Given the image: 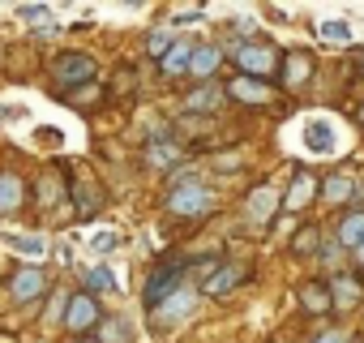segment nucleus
<instances>
[{
    "label": "nucleus",
    "mask_w": 364,
    "mask_h": 343,
    "mask_svg": "<svg viewBox=\"0 0 364 343\" xmlns=\"http://www.w3.org/2000/svg\"><path fill=\"white\" fill-rule=\"evenodd\" d=\"M69 330H90L95 322H99V300L90 296V292H77V296H69V309H65V317H60Z\"/></svg>",
    "instance_id": "obj_5"
},
{
    "label": "nucleus",
    "mask_w": 364,
    "mask_h": 343,
    "mask_svg": "<svg viewBox=\"0 0 364 343\" xmlns=\"http://www.w3.org/2000/svg\"><path fill=\"white\" fill-rule=\"evenodd\" d=\"M360 69H364V60H360Z\"/></svg>",
    "instance_id": "obj_34"
},
{
    "label": "nucleus",
    "mask_w": 364,
    "mask_h": 343,
    "mask_svg": "<svg viewBox=\"0 0 364 343\" xmlns=\"http://www.w3.org/2000/svg\"><path fill=\"white\" fill-rule=\"evenodd\" d=\"M82 283H86L90 292H112V287H116V275H112L107 266H90V270H82Z\"/></svg>",
    "instance_id": "obj_19"
},
{
    "label": "nucleus",
    "mask_w": 364,
    "mask_h": 343,
    "mask_svg": "<svg viewBox=\"0 0 364 343\" xmlns=\"http://www.w3.org/2000/svg\"><path fill=\"white\" fill-rule=\"evenodd\" d=\"M304 146L313 150V154H334V125L326 120V116H313L309 125H304Z\"/></svg>",
    "instance_id": "obj_6"
},
{
    "label": "nucleus",
    "mask_w": 364,
    "mask_h": 343,
    "mask_svg": "<svg viewBox=\"0 0 364 343\" xmlns=\"http://www.w3.org/2000/svg\"><path fill=\"white\" fill-rule=\"evenodd\" d=\"M355 253H360V262H364V241H360V245H355Z\"/></svg>",
    "instance_id": "obj_32"
},
{
    "label": "nucleus",
    "mask_w": 364,
    "mask_h": 343,
    "mask_svg": "<svg viewBox=\"0 0 364 343\" xmlns=\"http://www.w3.org/2000/svg\"><path fill=\"white\" fill-rule=\"evenodd\" d=\"M116 245H120V232H99V236L90 241V249H95V253H112Z\"/></svg>",
    "instance_id": "obj_27"
},
{
    "label": "nucleus",
    "mask_w": 364,
    "mask_h": 343,
    "mask_svg": "<svg viewBox=\"0 0 364 343\" xmlns=\"http://www.w3.org/2000/svg\"><path fill=\"white\" fill-rule=\"evenodd\" d=\"M232 56H236L240 78H253V82H257V78L279 73V52H274L270 43H236Z\"/></svg>",
    "instance_id": "obj_1"
},
{
    "label": "nucleus",
    "mask_w": 364,
    "mask_h": 343,
    "mask_svg": "<svg viewBox=\"0 0 364 343\" xmlns=\"http://www.w3.org/2000/svg\"><path fill=\"white\" fill-rule=\"evenodd\" d=\"M274 202H279V198H274V189H266V185H262V189H253V194H249V215H253L257 223H266V219L274 215Z\"/></svg>",
    "instance_id": "obj_15"
},
{
    "label": "nucleus",
    "mask_w": 364,
    "mask_h": 343,
    "mask_svg": "<svg viewBox=\"0 0 364 343\" xmlns=\"http://www.w3.org/2000/svg\"><path fill=\"white\" fill-rule=\"evenodd\" d=\"M317 343H347V339H343V334H334V330H330V334H321V339H317Z\"/></svg>",
    "instance_id": "obj_31"
},
{
    "label": "nucleus",
    "mask_w": 364,
    "mask_h": 343,
    "mask_svg": "<svg viewBox=\"0 0 364 343\" xmlns=\"http://www.w3.org/2000/svg\"><path fill=\"white\" fill-rule=\"evenodd\" d=\"M223 95H232V99H240V103H266V99H270V90H266L262 82H253V78H236Z\"/></svg>",
    "instance_id": "obj_12"
},
{
    "label": "nucleus",
    "mask_w": 364,
    "mask_h": 343,
    "mask_svg": "<svg viewBox=\"0 0 364 343\" xmlns=\"http://www.w3.org/2000/svg\"><path fill=\"white\" fill-rule=\"evenodd\" d=\"M180 279H185V262H176V258H171V262H163V266L146 279V292H141L146 309L154 313L167 296H176V292H180Z\"/></svg>",
    "instance_id": "obj_2"
},
{
    "label": "nucleus",
    "mask_w": 364,
    "mask_h": 343,
    "mask_svg": "<svg viewBox=\"0 0 364 343\" xmlns=\"http://www.w3.org/2000/svg\"><path fill=\"white\" fill-rule=\"evenodd\" d=\"M189 56H193L189 43H171V48L163 52V65H159V69H163L167 78H180V73H189Z\"/></svg>",
    "instance_id": "obj_11"
},
{
    "label": "nucleus",
    "mask_w": 364,
    "mask_h": 343,
    "mask_svg": "<svg viewBox=\"0 0 364 343\" xmlns=\"http://www.w3.org/2000/svg\"><path fill=\"white\" fill-rule=\"evenodd\" d=\"M167 48H171V31H154V35L146 39V52H150V56H163Z\"/></svg>",
    "instance_id": "obj_26"
},
{
    "label": "nucleus",
    "mask_w": 364,
    "mask_h": 343,
    "mask_svg": "<svg viewBox=\"0 0 364 343\" xmlns=\"http://www.w3.org/2000/svg\"><path fill=\"white\" fill-rule=\"evenodd\" d=\"M9 245H14V249H18V253H31V258H39V253H43V249H48V245H43V241H39V236H14V241H9Z\"/></svg>",
    "instance_id": "obj_25"
},
{
    "label": "nucleus",
    "mask_w": 364,
    "mask_h": 343,
    "mask_svg": "<svg viewBox=\"0 0 364 343\" xmlns=\"http://www.w3.org/2000/svg\"><path fill=\"white\" fill-rule=\"evenodd\" d=\"M313 245H317V232L309 228V232H300V241H296V253H313Z\"/></svg>",
    "instance_id": "obj_29"
},
{
    "label": "nucleus",
    "mask_w": 364,
    "mask_h": 343,
    "mask_svg": "<svg viewBox=\"0 0 364 343\" xmlns=\"http://www.w3.org/2000/svg\"><path fill=\"white\" fill-rule=\"evenodd\" d=\"M313 176H304V172H300V176H296V185H291V194H287V206L291 211H300V206H309V198H313Z\"/></svg>",
    "instance_id": "obj_20"
},
{
    "label": "nucleus",
    "mask_w": 364,
    "mask_h": 343,
    "mask_svg": "<svg viewBox=\"0 0 364 343\" xmlns=\"http://www.w3.org/2000/svg\"><path fill=\"white\" fill-rule=\"evenodd\" d=\"M146 159H150L154 167H167V163L176 159V150H171V146H150V150H146Z\"/></svg>",
    "instance_id": "obj_28"
},
{
    "label": "nucleus",
    "mask_w": 364,
    "mask_h": 343,
    "mask_svg": "<svg viewBox=\"0 0 364 343\" xmlns=\"http://www.w3.org/2000/svg\"><path fill=\"white\" fill-rule=\"evenodd\" d=\"M219 60H223V52H219V48H193V56H189V73L206 82V78H215Z\"/></svg>",
    "instance_id": "obj_10"
},
{
    "label": "nucleus",
    "mask_w": 364,
    "mask_h": 343,
    "mask_svg": "<svg viewBox=\"0 0 364 343\" xmlns=\"http://www.w3.org/2000/svg\"><path fill=\"white\" fill-rule=\"evenodd\" d=\"M347 198H351V181L330 176V181H326V202H347Z\"/></svg>",
    "instance_id": "obj_24"
},
{
    "label": "nucleus",
    "mask_w": 364,
    "mask_h": 343,
    "mask_svg": "<svg viewBox=\"0 0 364 343\" xmlns=\"http://www.w3.org/2000/svg\"><path fill=\"white\" fill-rule=\"evenodd\" d=\"M236 279H240V266H215V270L206 275V296H223V292H232Z\"/></svg>",
    "instance_id": "obj_14"
},
{
    "label": "nucleus",
    "mask_w": 364,
    "mask_h": 343,
    "mask_svg": "<svg viewBox=\"0 0 364 343\" xmlns=\"http://www.w3.org/2000/svg\"><path fill=\"white\" fill-rule=\"evenodd\" d=\"M210 206H215V198H210V189L198 185V181H185V185H176V189L167 194V211H171V215H185V219L206 215Z\"/></svg>",
    "instance_id": "obj_3"
},
{
    "label": "nucleus",
    "mask_w": 364,
    "mask_h": 343,
    "mask_svg": "<svg viewBox=\"0 0 364 343\" xmlns=\"http://www.w3.org/2000/svg\"><path fill=\"white\" fill-rule=\"evenodd\" d=\"M77 343H99V339H77Z\"/></svg>",
    "instance_id": "obj_33"
},
{
    "label": "nucleus",
    "mask_w": 364,
    "mask_h": 343,
    "mask_svg": "<svg viewBox=\"0 0 364 343\" xmlns=\"http://www.w3.org/2000/svg\"><path fill=\"white\" fill-rule=\"evenodd\" d=\"M360 241H364V211H355V215H347L338 223V245L343 249H355Z\"/></svg>",
    "instance_id": "obj_16"
},
{
    "label": "nucleus",
    "mask_w": 364,
    "mask_h": 343,
    "mask_svg": "<svg viewBox=\"0 0 364 343\" xmlns=\"http://www.w3.org/2000/svg\"><path fill=\"white\" fill-rule=\"evenodd\" d=\"M321 39L326 43H351V26L347 22H326L321 26Z\"/></svg>",
    "instance_id": "obj_23"
},
{
    "label": "nucleus",
    "mask_w": 364,
    "mask_h": 343,
    "mask_svg": "<svg viewBox=\"0 0 364 343\" xmlns=\"http://www.w3.org/2000/svg\"><path fill=\"white\" fill-rule=\"evenodd\" d=\"M39 292H43V270L26 266V270L14 275V296H18V300H35Z\"/></svg>",
    "instance_id": "obj_13"
},
{
    "label": "nucleus",
    "mask_w": 364,
    "mask_h": 343,
    "mask_svg": "<svg viewBox=\"0 0 364 343\" xmlns=\"http://www.w3.org/2000/svg\"><path fill=\"white\" fill-rule=\"evenodd\" d=\"M193 292H176V296H167L159 309H154V322L159 326H171V322H180V317H185V313H193Z\"/></svg>",
    "instance_id": "obj_8"
},
{
    "label": "nucleus",
    "mask_w": 364,
    "mask_h": 343,
    "mask_svg": "<svg viewBox=\"0 0 364 343\" xmlns=\"http://www.w3.org/2000/svg\"><path fill=\"white\" fill-rule=\"evenodd\" d=\"M334 296H338V305L347 309V305H355L364 292H360V283H355L351 275H343V279H334Z\"/></svg>",
    "instance_id": "obj_22"
},
{
    "label": "nucleus",
    "mask_w": 364,
    "mask_h": 343,
    "mask_svg": "<svg viewBox=\"0 0 364 343\" xmlns=\"http://www.w3.org/2000/svg\"><path fill=\"white\" fill-rule=\"evenodd\" d=\"M300 300H304L309 313H326V309H330V287H326V283H304V287H300Z\"/></svg>",
    "instance_id": "obj_18"
},
{
    "label": "nucleus",
    "mask_w": 364,
    "mask_h": 343,
    "mask_svg": "<svg viewBox=\"0 0 364 343\" xmlns=\"http://www.w3.org/2000/svg\"><path fill=\"white\" fill-rule=\"evenodd\" d=\"M309 73H313V56H309V52H291V56H283V65H279L283 86H300Z\"/></svg>",
    "instance_id": "obj_9"
},
{
    "label": "nucleus",
    "mask_w": 364,
    "mask_h": 343,
    "mask_svg": "<svg viewBox=\"0 0 364 343\" xmlns=\"http://www.w3.org/2000/svg\"><path fill=\"white\" fill-rule=\"evenodd\" d=\"M99 343H129V322L124 317H107L99 330Z\"/></svg>",
    "instance_id": "obj_21"
},
{
    "label": "nucleus",
    "mask_w": 364,
    "mask_h": 343,
    "mask_svg": "<svg viewBox=\"0 0 364 343\" xmlns=\"http://www.w3.org/2000/svg\"><path fill=\"white\" fill-rule=\"evenodd\" d=\"M26 202V185L18 172H0V215H14Z\"/></svg>",
    "instance_id": "obj_7"
},
{
    "label": "nucleus",
    "mask_w": 364,
    "mask_h": 343,
    "mask_svg": "<svg viewBox=\"0 0 364 343\" xmlns=\"http://www.w3.org/2000/svg\"><path fill=\"white\" fill-rule=\"evenodd\" d=\"M90 78H95V60H90L86 52H65V56L52 60V82H56L60 90L82 86V82H90Z\"/></svg>",
    "instance_id": "obj_4"
},
{
    "label": "nucleus",
    "mask_w": 364,
    "mask_h": 343,
    "mask_svg": "<svg viewBox=\"0 0 364 343\" xmlns=\"http://www.w3.org/2000/svg\"><path fill=\"white\" fill-rule=\"evenodd\" d=\"M43 202H48V206H56V202H60V185L43 181Z\"/></svg>",
    "instance_id": "obj_30"
},
{
    "label": "nucleus",
    "mask_w": 364,
    "mask_h": 343,
    "mask_svg": "<svg viewBox=\"0 0 364 343\" xmlns=\"http://www.w3.org/2000/svg\"><path fill=\"white\" fill-rule=\"evenodd\" d=\"M219 99H223V86L206 82V86H198L189 95V112H210V107H219Z\"/></svg>",
    "instance_id": "obj_17"
}]
</instances>
